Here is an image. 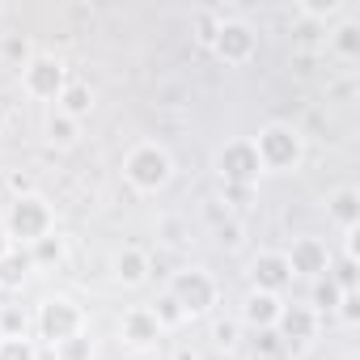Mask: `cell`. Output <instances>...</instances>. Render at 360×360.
<instances>
[{
	"mask_svg": "<svg viewBox=\"0 0 360 360\" xmlns=\"http://www.w3.org/2000/svg\"><path fill=\"white\" fill-rule=\"evenodd\" d=\"M292 284V271H288V259H284V250H259L255 259H250V288H259V292H284Z\"/></svg>",
	"mask_w": 360,
	"mask_h": 360,
	"instance_id": "30bf717a",
	"label": "cell"
},
{
	"mask_svg": "<svg viewBox=\"0 0 360 360\" xmlns=\"http://www.w3.org/2000/svg\"><path fill=\"white\" fill-rule=\"evenodd\" d=\"M119 335H123V343L127 347H157L161 343V322L153 318V309L148 305H131V309H123V318H119Z\"/></svg>",
	"mask_w": 360,
	"mask_h": 360,
	"instance_id": "8fae6325",
	"label": "cell"
},
{
	"mask_svg": "<svg viewBox=\"0 0 360 360\" xmlns=\"http://www.w3.org/2000/svg\"><path fill=\"white\" fill-rule=\"evenodd\" d=\"M0 360H39L34 339H0Z\"/></svg>",
	"mask_w": 360,
	"mask_h": 360,
	"instance_id": "83f0119b",
	"label": "cell"
},
{
	"mask_svg": "<svg viewBox=\"0 0 360 360\" xmlns=\"http://www.w3.org/2000/svg\"><path fill=\"white\" fill-rule=\"evenodd\" d=\"M148 309H153V318L161 322V330H174V326H183V322H187V314L178 309V301H174L169 292H161V297H157Z\"/></svg>",
	"mask_w": 360,
	"mask_h": 360,
	"instance_id": "603a6c76",
	"label": "cell"
},
{
	"mask_svg": "<svg viewBox=\"0 0 360 360\" xmlns=\"http://www.w3.org/2000/svg\"><path fill=\"white\" fill-rule=\"evenodd\" d=\"M30 271H34L30 250H26V246H13L5 259H0V292H18V288L30 280Z\"/></svg>",
	"mask_w": 360,
	"mask_h": 360,
	"instance_id": "ac0fdd59",
	"label": "cell"
},
{
	"mask_svg": "<svg viewBox=\"0 0 360 360\" xmlns=\"http://www.w3.org/2000/svg\"><path fill=\"white\" fill-rule=\"evenodd\" d=\"M34 318L22 305H0V339H30Z\"/></svg>",
	"mask_w": 360,
	"mask_h": 360,
	"instance_id": "44dd1931",
	"label": "cell"
},
{
	"mask_svg": "<svg viewBox=\"0 0 360 360\" xmlns=\"http://www.w3.org/2000/svg\"><path fill=\"white\" fill-rule=\"evenodd\" d=\"M242 238H246V233H242V221L225 217V221L217 225V242H221L225 250H238V246H242Z\"/></svg>",
	"mask_w": 360,
	"mask_h": 360,
	"instance_id": "f1b7e54d",
	"label": "cell"
},
{
	"mask_svg": "<svg viewBox=\"0 0 360 360\" xmlns=\"http://www.w3.org/2000/svg\"><path fill=\"white\" fill-rule=\"evenodd\" d=\"M43 136H47L51 148H72V144L81 140V123L68 119V115H60V110H51L47 123H43Z\"/></svg>",
	"mask_w": 360,
	"mask_h": 360,
	"instance_id": "d6986e66",
	"label": "cell"
},
{
	"mask_svg": "<svg viewBox=\"0 0 360 360\" xmlns=\"http://www.w3.org/2000/svg\"><path fill=\"white\" fill-rule=\"evenodd\" d=\"M335 314H339L343 326H356V322H360V292H343L339 305H335Z\"/></svg>",
	"mask_w": 360,
	"mask_h": 360,
	"instance_id": "f546056e",
	"label": "cell"
},
{
	"mask_svg": "<svg viewBox=\"0 0 360 360\" xmlns=\"http://www.w3.org/2000/svg\"><path fill=\"white\" fill-rule=\"evenodd\" d=\"M250 144L259 153L263 174H292L305 161V136H301V127L280 123V119L276 123H263L259 136H250Z\"/></svg>",
	"mask_w": 360,
	"mask_h": 360,
	"instance_id": "7a4b0ae2",
	"label": "cell"
},
{
	"mask_svg": "<svg viewBox=\"0 0 360 360\" xmlns=\"http://www.w3.org/2000/svg\"><path fill=\"white\" fill-rule=\"evenodd\" d=\"M217 174L225 187H255L263 178V165H259V153L250 144V136H238V140H225L217 148Z\"/></svg>",
	"mask_w": 360,
	"mask_h": 360,
	"instance_id": "52a82bcc",
	"label": "cell"
},
{
	"mask_svg": "<svg viewBox=\"0 0 360 360\" xmlns=\"http://www.w3.org/2000/svg\"><path fill=\"white\" fill-rule=\"evenodd\" d=\"M276 335L284 343H309L318 335V314L309 305H284L280 309V322H276Z\"/></svg>",
	"mask_w": 360,
	"mask_h": 360,
	"instance_id": "4fadbf2b",
	"label": "cell"
},
{
	"mask_svg": "<svg viewBox=\"0 0 360 360\" xmlns=\"http://www.w3.org/2000/svg\"><path fill=\"white\" fill-rule=\"evenodd\" d=\"M0 225H5L13 246H34L39 238L56 233V208H51L47 195L26 191V195H13V204L5 208V221Z\"/></svg>",
	"mask_w": 360,
	"mask_h": 360,
	"instance_id": "3957f363",
	"label": "cell"
},
{
	"mask_svg": "<svg viewBox=\"0 0 360 360\" xmlns=\"http://www.w3.org/2000/svg\"><path fill=\"white\" fill-rule=\"evenodd\" d=\"M238 326H242V322H217V326H212V339H217L221 347H233V343H238Z\"/></svg>",
	"mask_w": 360,
	"mask_h": 360,
	"instance_id": "4dcf8cb0",
	"label": "cell"
},
{
	"mask_svg": "<svg viewBox=\"0 0 360 360\" xmlns=\"http://www.w3.org/2000/svg\"><path fill=\"white\" fill-rule=\"evenodd\" d=\"M280 309H284V301H280L276 292H259V288H250V292L242 297L238 322H242V326H250V330H276Z\"/></svg>",
	"mask_w": 360,
	"mask_h": 360,
	"instance_id": "7c38bea8",
	"label": "cell"
},
{
	"mask_svg": "<svg viewBox=\"0 0 360 360\" xmlns=\"http://www.w3.org/2000/svg\"><path fill=\"white\" fill-rule=\"evenodd\" d=\"M0 221H5V212H0Z\"/></svg>",
	"mask_w": 360,
	"mask_h": 360,
	"instance_id": "ab89813d",
	"label": "cell"
},
{
	"mask_svg": "<svg viewBox=\"0 0 360 360\" xmlns=\"http://www.w3.org/2000/svg\"><path fill=\"white\" fill-rule=\"evenodd\" d=\"M26 250H30L34 267H47V263H60V259H64V238H60V233H47V238H39V242L26 246Z\"/></svg>",
	"mask_w": 360,
	"mask_h": 360,
	"instance_id": "7402d4cb",
	"label": "cell"
},
{
	"mask_svg": "<svg viewBox=\"0 0 360 360\" xmlns=\"http://www.w3.org/2000/svg\"><path fill=\"white\" fill-rule=\"evenodd\" d=\"M94 102H98V94H94L89 81H68L64 94H60V102H56V110L68 115V119H77V123H85L94 115Z\"/></svg>",
	"mask_w": 360,
	"mask_h": 360,
	"instance_id": "9a60e30c",
	"label": "cell"
},
{
	"mask_svg": "<svg viewBox=\"0 0 360 360\" xmlns=\"http://www.w3.org/2000/svg\"><path fill=\"white\" fill-rule=\"evenodd\" d=\"M174 360H200V356H195L191 347H178V352H174Z\"/></svg>",
	"mask_w": 360,
	"mask_h": 360,
	"instance_id": "d590c367",
	"label": "cell"
},
{
	"mask_svg": "<svg viewBox=\"0 0 360 360\" xmlns=\"http://www.w3.org/2000/svg\"><path fill=\"white\" fill-rule=\"evenodd\" d=\"M13 250V242H9V233H5V225H0V259H5Z\"/></svg>",
	"mask_w": 360,
	"mask_h": 360,
	"instance_id": "e575fe53",
	"label": "cell"
},
{
	"mask_svg": "<svg viewBox=\"0 0 360 360\" xmlns=\"http://www.w3.org/2000/svg\"><path fill=\"white\" fill-rule=\"evenodd\" d=\"M284 259H288V271H292V280L301 276V280H322L326 271H330V246L322 242V238H309V233H301V238H292L288 242V250H284Z\"/></svg>",
	"mask_w": 360,
	"mask_h": 360,
	"instance_id": "9c48e42d",
	"label": "cell"
},
{
	"mask_svg": "<svg viewBox=\"0 0 360 360\" xmlns=\"http://www.w3.org/2000/svg\"><path fill=\"white\" fill-rule=\"evenodd\" d=\"M339 297H343V292H339V288H335V284L322 276V280H314V301H309V309H314L318 318H322V314H335Z\"/></svg>",
	"mask_w": 360,
	"mask_h": 360,
	"instance_id": "cb8c5ba5",
	"label": "cell"
},
{
	"mask_svg": "<svg viewBox=\"0 0 360 360\" xmlns=\"http://www.w3.org/2000/svg\"><path fill=\"white\" fill-rule=\"evenodd\" d=\"M221 191L233 200V208H246V200H250V187H225V183H221Z\"/></svg>",
	"mask_w": 360,
	"mask_h": 360,
	"instance_id": "d6a6232c",
	"label": "cell"
},
{
	"mask_svg": "<svg viewBox=\"0 0 360 360\" xmlns=\"http://www.w3.org/2000/svg\"><path fill=\"white\" fill-rule=\"evenodd\" d=\"M326 280H330L339 292H356V280H360V271H356V259H339V263H330Z\"/></svg>",
	"mask_w": 360,
	"mask_h": 360,
	"instance_id": "d4e9b609",
	"label": "cell"
},
{
	"mask_svg": "<svg viewBox=\"0 0 360 360\" xmlns=\"http://www.w3.org/2000/svg\"><path fill=\"white\" fill-rule=\"evenodd\" d=\"M34 330H39V339H47L51 347H60V343L85 335V309L68 292H51L34 309Z\"/></svg>",
	"mask_w": 360,
	"mask_h": 360,
	"instance_id": "277c9868",
	"label": "cell"
},
{
	"mask_svg": "<svg viewBox=\"0 0 360 360\" xmlns=\"http://www.w3.org/2000/svg\"><path fill=\"white\" fill-rule=\"evenodd\" d=\"M250 360H271V356H250Z\"/></svg>",
	"mask_w": 360,
	"mask_h": 360,
	"instance_id": "f35d334b",
	"label": "cell"
},
{
	"mask_svg": "<svg viewBox=\"0 0 360 360\" xmlns=\"http://www.w3.org/2000/svg\"><path fill=\"white\" fill-rule=\"evenodd\" d=\"M326 43H330V51L343 60V64H352L356 56H360V18H339L330 30H326Z\"/></svg>",
	"mask_w": 360,
	"mask_h": 360,
	"instance_id": "e0dca14e",
	"label": "cell"
},
{
	"mask_svg": "<svg viewBox=\"0 0 360 360\" xmlns=\"http://www.w3.org/2000/svg\"><path fill=\"white\" fill-rule=\"evenodd\" d=\"M34 60V43H30V34H0V64L5 68H26Z\"/></svg>",
	"mask_w": 360,
	"mask_h": 360,
	"instance_id": "ffe728a7",
	"label": "cell"
},
{
	"mask_svg": "<svg viewBox=\"0 0 360 360\" xmlns=\"http://www.w3.org/2000/svg\"><path fill=\"white\" fill-rule=\"evenodd\" d=\"M255 335H259L255 356H271V360H276V352H280V335H276V330H255Z\"/></svg>",
	"mask_w": 360,
	"mask_h": 360,
	"instance_id": "1f68e13d",
	"label": "cell"
},
{
	"mask_svg": "<svg viewBox=\"0 0 360 360\" xmlns=\"http://www.w3.org/2000/svg\"><path fill=\"white\" fill-rule=\"evenodd\" d=\"M5 119H9V115H5V102H0V131H5Z\"/></svg>",
	"mask_w": 360,
	"mask_h": 360,
	"instance_id": "8d00e7d4",
	"label": "cell"
},
{
	"mask_svg": "<svg viewBox=\"0 0 360 360\" xmlns=\"http://www.w3.org/2000/svg\"><path fill=\"white\" fill-rule=\"evenodd\" d=\"M68 81H72L68 64L60 56H47V51H34V60L22 68V94L34 98V102H60Z\"/></svg>",
	"mask_w": 360,
	"mask_h": 360,
	"instance_id": "8992f818",
	"label": "cell"
},
{
	"mask_svg": "<svg viewBox=\"0 0 360 360\" xmlns=\"http://www.w3.org/2000/svg\"><path fill=\"white\" fill-rule=\"evenodd\" d=\"M5 13H9V5H0V18H5Z\"/></svg>",
	"mask_w": 360,
	"mask_h": 360,
	"instance_id": "74e56055",
	"label": "cell"
},
{
	"mask_svg": "<svg viewBox=\"0 0 360 360\" xmlns=\"http://www.w3.org/2000/svg\"><path fill=\"white\" fill-rule=\"evenodd\" d=\"M208 47L217 51L221 64L242 68V64L255 60V51H259V34H255V26L242 22V18H221V26H217V34H212Z\"/></svg>",
	"mask_w": 360,
	"mask_h": 360,
	"instance_id": "ba28073f",
	"label": "cell"
},
{
	"mask_svg": "<svg viewBox=\"0 0 360 360\" xmlns=\"http://www.w3.org/2000/svg\"><path fill=\"white\" fill-rule=\"evenodd\" d=\"M9 191H13V195H26V191H34V187H30L26 174H9Z\"/></svg>",
	"mask_w": 360,
	"mask_h": 360,
	"instance_id": "836d02e7",
	"label": "cell"
},
{
	"mask_svg": "<svg viewBox=\"0 0 360 360\" xmlns=\"http://www.w3.org/2000/svg\"><path fill=\"white\" fill-rule=\"evenodd\" d=\"M110 267H115V280H119L123 288H140V284H148V276H153V259H148L140 246H123Z\"/></svg>",
	"mask_w": 360,
	"mask_h": 360,
	"instance_id": "5bb4252c",
	"label": "cell"
},
{
	"mask_svg": "<svg viewBox=\"0 0 360 360\" xmlns=\"http://www.w3.org/2000/svg\"><path fill=\"white\" fill-rule=\"evenodd\" d=\"M165 292L178 301V309H183L187 318H200V314H208L221 301V284H217V276L208 267H178L169 276Z\"/></svg>",
	"mask_w": 360,
	"mask_h": 360,
	"instance_id": "5b68a950",
	"label": "cell"
},
{
	"mask_svg": "<svg viewBox=\"0 0 360 360\" xmlns=\"http://www.w3.org/2000/svg\"><path fill=\"white\" fill-rule=\"evenodd\" d=\"M343 13H347L343 0H326V5H297V18H305V22H335Z\"/></svg>",
	"mask_w": 360,
	"mask_h": 360,
	"instance_id": "484cf974",
	"label": "cell"
},
{
	"mask_svg": "<svg viewBox=\"0 0 360 360\" xmlns=\"http://www.w3.org/2000/svg\"><path fill=\"white\" fill-rule=\"evenodd\" d=\"M326 217L339 225V229H356L360 225V191L347 183V187H335L326 195Z\"/></svg>",
	"mask_w": 360,
	"mask_h": 360,
	"instance_id": "2e32d148",
	"label": "cell"
},
{
	"mask_svg": "<svg viewBox=\"0 0 360 360\" xmlns=\"http://www.w3.org/2000/svg\"><path fill=\"white\" fill-rule=\"evenodd\" d=\"M123 178L140 191V195H157L169 187L174 178V157L161 140H136L123 153Z\"/></svg>",
	"mask_w": 360,
	"mask_h": 360,
	"instance_id": "6da1fadb",
	"label": "cell"
},
{
	"mask_svg": "<svg viewBox=\"0 0 360 360\" xmlns=\"http://www.w3.org/2000/svg\"><path fill=\"white\" fill-rule=\"evenodd\" d=\"M51 352H56V360H94V339L77 335V339H68V343H60Z\"/></svg>",
	"mask_w": 360,
	"mask_h": 360,
	"instance_id": "4316f807",
	"label": "cell"
}]
</instances>
